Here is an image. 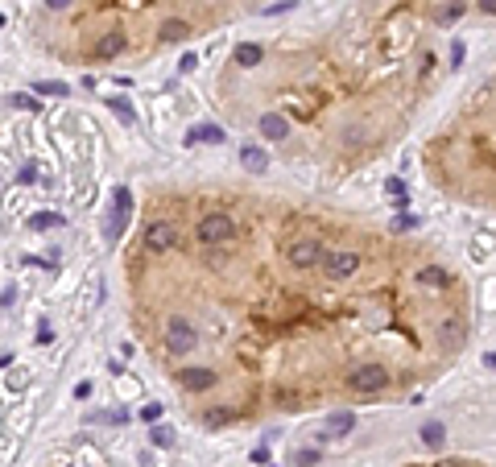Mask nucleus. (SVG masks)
I'll list each match as a JSON object with an SVG mask.
<instances>
[{"label": "nucleus", "instance_id": "5", "mask_svg": "<svg viewBox=\"0 0 496 467\" xmlns=\"http://www.w3.org/2000/svg\"><path fill=\"white\" fill-rule=\"evenodd\" d=\"M257 133H261L265 141H286V137H290V121H286L282 112H265L261 121H257Z\"/></svg>", "mask_w": 496, "mask_h": 467}, {"label": "nucleus", "instance_id": "16", "mask_svg": "<svg viewBox=\"0 0 496 467\" xmlns=\"http://www.w3.org/2000/svg\"><path fill=\"white\" fill-rule=\"evenodd\" d=\"M46 223H62V219H58V215H38V219H34V227H46Z\"/></svg>", "mask_w": 496, "mask_h": 467}, {"label": "nucleus", "instance_id": "6", "mask_svg": "<svg viewBox=\"0 0 496 467\" xmlns=\"http://www.w3.org/2000/svg\"><path fill=\"white\" fill-rule=\"evenodd\" d=\"M124 46H129L124 34H99L91 42V58H116V54H124Z\"/></svg>", "mask_w": 496, "mask_h": 467}, {"label": "nucleus", "instance_id": "19", "mask_svg": "<svg viewBox=\"0 0 496 467\" xmlns=\"http://www.w3.org/2000/svg\"><path fill=\"white\" fill-rule=\"evenodd\" d=\"M484 364H488V368L496 373V352H492V356H484Z\"/></svg>", "mask_w": 496, "mask_h": 467}, {"label": "nucleus", "instance_id": "12", "mask_svg": "<svg viewBox=\"0 0 496 467\" xmlns=\"http://www.w3.org/2000/svg\"><path fill=\"white\" fill-rule=\"evenodd\" d=\"M223 137H227V133H223L219 125H203V129H195V141H215V145H219Z\"/></svg>", "mask_w": 496, "mask_h": 467}, {"label": "nucleus", "instance_id": "10", "mask_svg": "<svg viewBox=\"0 0 496 467\" xmlns=\"http://www.w3.org/2000/svg\"><path fill=\"white\" fill-rule=\"evenodd\" d=\"M356 426V418H351V409H339V414H331V434H347Z\"/></svg>", "mask_w": 496, "mask_h": 467}, {"label": "nucleus", "instance_id": "7", "mask_svg": "<svg viewBox=\"0 0 496 467\" xmlns=\"http://www.w3.org/2000/svg\"><path fill=\"white\" fill-rule=\"evenodd\" d=\"M240 418V409L236 405H211V409H203V426H227V422H236Z\"/></svg>", "mask_w": 496, "mask_h": 467}, {"label": "nucleus", "instance_id": "3", "mask_svg": "<svg viewBox=\"0 0 496 467\" xmlns=\"http://www.w3.org/2000/svg\"><path fill=\"white\" fill-rule=\"evenodd\" d=\"M178 249V227L170 219H149L145 231H141V253L145 257H166Z\"/></svg>", "mask_w": 496, "mask_h": 467}, {"label": "nucleus", "instance_id": "2", "mask_svg": "<svg viewBox=\"0 0 496 467\" xmlns=\"http://www.w3.org/2000/svg\"><path fill=\"white\" fill-rule=\"evenodd\" d=\"M385 389H389V368H385L381 360H368V364H360V368L347 373V393H356V397H364V401L381 397Z\"/></svg>", "mask_w": 496, "mask_h": 467}, {"label": "nucleus", "instance_id": "13", "mask_svg": "<svg viewBox=\"0 0 496 467\" xmlns=\"http://www.w3.org/2000/svg\"><path fill=\"white\" fill-rule=\"evenodd\" d=\"M149 438H153L158 446H174V434H170L166 426H153V430H149Z\"/></svg>", "mask_w": 496, "mask_h": 467}, {"label": "nucleus", "instance_id": "15", "mask_svg": "<svg viewBox=\"0 0 496 467\" xmlns=\"http://www.w3.org/2000/svg\"><path fill=\"white\" fill-rule=\"evenodd\" d=\"M434 467H471V463H467V459H438Z\"/></svg>", "mask_w": 496, "mask_h": 467}, {"label": "nucleus", "instance_id": "17", "mask_svg": "<svg viewBox=\"0 0 496 467\" xmlns=\"http://www.w3.org/2000/svg\"><path fill=\"white\" fill-rule=\"evenodd\" d=\"M298 463H319V451H298Z\"/></svg>", "mask_w": 496, "mask_h": 467}, {"label": "nucleus", "instance_id": "8", "mask_svg": "<svg viewBox=\"0 0 496 467\" xmlns=\"http://www.w3.org/2000/svg\"><path fill=\"white\" fill-rule=\"evenodd\" d=\"M240 162H244L248 170H253V174H261V170L269 166V157H265V149H261V145H244V149H240Z\"/></svg>", "mask_w": 496, "mask_h": 467}, {"label": "nucleus", "instance_id": "9", "mask_svg": "<svg viewBox=\"0 0 496 467\" xmlns=\"http://www.w3.org/2000/svg\"><path fill=\"white\" fill-rule=\"evenodd\" d=\"M261 58H265V50H261V46H253V42L236 46V66H257Z\"/></svg>", "mask_w": 496, "mask_h": 467}, {"label": "nucleus", "instance_id": "1", "mask_svg": "<svg viewBox=\"0 0 496 467\" xmlns=\"http://www.w3.org/2000/svg\"><path fill=\"white\" fill-rule=\"evenodd\" d=\"M240 236V223H236V215L232 211H207L199 223H195V240L199 244H207V249H219V244H232Z\"/></svg>", "mask_w": 496, "mask_h": 467}, {"label": "nucleus", "instance_id": "18", "mask_svg": "<svg viewBox=\"0 0 496 467\" xmlns=\"http://www.w3.org/2000/svg\"><path fill=\"white\" fill-rule=\"evenodd\" d=\"M475 5H480V13H492V17H496V0H475Z\"/></svg>", "mask_w": 496, "mask_h": 467}, {"label": "nucleus", "instance_id": "4", "mask_svg": "<svg viewBox=\"0 0 496 467\" xmlns=\"http://www.w3.org/2000/svg\"><path fill=\"white\" fill-rule=\"evenodd\" d=\"M174 377H178L182 393H211V389L219 385L215 368H207V364H182V368H178Z\"/></svg>", "mask_w": 496, "mask_h": 467}, {"label": "nucleus", "instance_id": "14", "mask_svg": "<svg viewBox=\"0 0 496 467\" xmlns=\"http://www.w3.org/2000/svg\"><path fill=\"white\" fill-rule=\"evenodd\" d=\"M141 418H145V422H158V418H162V405H145Z\"/></svg>", "mask_w": 496, "mask_h": 467}, {"label": "nucleus", "instance_id": "11", "mask_svg": "<svg viewBox=\"0 0 496 467\" xmlns=\"http://www.w3.org/2000/svg\"><path fill=\"white\" fill-rule=\"evenodd\" d=\"M443 438H447V430H443L438 422H426V426H422V442H426V446H443Z\"/></svg>", "mask_w": 496, "mask_h": 467}]
</instances>
